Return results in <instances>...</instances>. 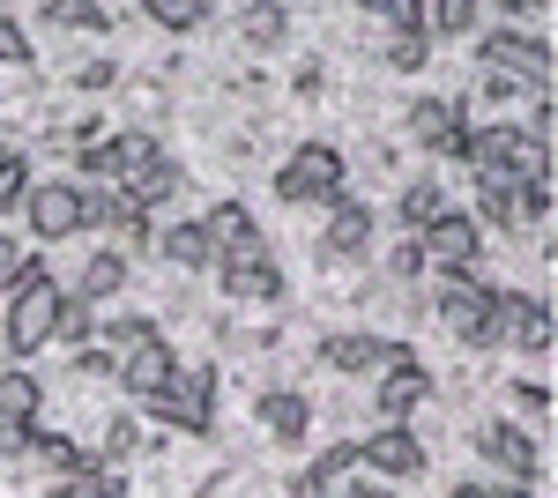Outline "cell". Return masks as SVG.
<instances>
[{"label":"cell","mask_w":558,"mask_h":498,"mask_svg":"<svg viewBox=\"0 0 558 498\" xmlns=\"http://www.w3.org/2000/svg\"><path fill=\"white\" fill-rule=\"evenodd\" d=\"M492 305H499V291H492L476 268H470V276H447L439 297H432V313H439L447 342H462V350H476V357L507 350V342H499V320H492Z\"/></svg>","instance_id":"obj_1"},{"label":"cell","mask_w":558,"mask_h":498,"mask_svg":"<svg viewBox=\"0 0 558 498\" xmlns=\"http://www.w3.org/2000/svg\"><path fill=\"white\" fill-rule=\"evenodd\" d=\"M60 305H68V283H52V268L38 260V268L8 291V328H0V350H8V357H38L45 342H52Z\"/></svg>","instance_id":"obj_2"},{"label":"cell","mask_w":558,"mask_h":498,"mask_svg":"<svg viewBox=\"0 0 558 498\" xmlns=\"http://www.w3.org/2000/svg\"><path fill=\"white\" fill-rule=\"evenodd\" d=\"M350 179V157L336 142H299L283 165H276V202L283 208H328Z\"/></svg>","instance_id":"obj_3"},{"label":"cell","mask_w":558,"mask_h":498,"mask_svg":"<svg viewBox=\"0 0 558 498\" xmlns=\"http://www.w3.org/2000/svg\"><path fill=\"white\" fill-rule=\"evenodd\" d=\"M142 410L157 416L165 432H186V439H209L216 432V365H179L165 394H149Z\"/></svg>","instance_id":"obj_4"},{"label":"cell","mask_w":558,"mask_h":498,"mask_svg":"<svg viewBox=\"0 0 558 498\" xmlns=\"http://www.w3.org/2000/svg\"><path fill=\"white\" fill-rule=\"evenodd\" d=\"M476 60H484L492 75L521 83L529 97H551V38H544V31H484Z\"/></svg>","instance_id":"obj_5"},{"label":"cell","mask_w":558,"mask_h":498,"mask_svg":"<svg viewBox=\"0 0 558 498\" xmlns=\"http://www.w3.org/2000/svg\"><path fill=\"white\" fill-rule=\"evenodd\" d=\"M551 223V179H507L476 194V231H544Z\"/></svg>","instance_id":"obj_6"},{"label":"cell","mask_w":558,"mask_h":498,"mask_svg":"<svg viewBox=\"0 0 558 498\" xmlns=\"http://www.w3.org/2000/svg\"><path fill=\"white\" fill-rule=\"evenodd\" d=\"M157 157V134H142V126H120V134H97L75 149V171H83V186H128L134 171Z\"/></svg>","instance_id":"obj_7"},{"label":"cell","mask_w":558,"mask_h":498,"mask_svg":"<svg viewBox=\"0 0 558 498\" xmlns=\"http://www.w3.org/2000/svg\"><path fill=\"white\" fill-rule=\"evenodd\" d=\"M373 231H380V216H373V202H357V194H336L328 202V223H320V268L336 276V268H350V260H365L373 253Z\"/></svg>","instance_id":"obj_8"},{"label":"cell","mask_w":558,"mask_h":498,"mask_svg":"<svg viewBox=\"0 0 558 498\" xmlns=\"http://www.w3.org/2000/svg\"><path fill=\"white\" fill-rule=\"evenodd\" d=\"M23 223H31L38 246H68V239H83V186H75V179H38L31 202H23Z\"/></svg>","instance_id":"obj_9"},{"label":"cell","mask_w":558,"mask_h":498,"mask_svg":"<svg viewBox=\"0 0 558 498\" xmlns=\"http://www.w3.org/2000/svg\"><path fill=\"white\" fill-rule=\"evenodd\" d=\"M425 439L410 432V424H373L365 439H357V469L365 476H380V484H410V476H425Z\"/></svg>","instance_id":"obj_10"},{"label":"cell","mask_w":558,"mask_h":498,"mask_svg":"<svg viewBox=\"0 0 558 498\" xmlns=\"http://www.w3.org/2000/svg\"><path fill=\"white\" fill-rule=\"evenodd\" d=\"M202 231H209V246H216V268H239V260H276V246H268V231H260V216L246 202H216L209 216H202Z\"/></svg>","instance_id":"obj_11"},{"label":"cell","mask_w":558,"mask_h":498,"mask_svg":"<svg viewBox=\"0 0 558 498\" xmlns=\"http://www.w3.org/2000/svg\"><path fill=\"white\" fill-rule=\"evenodd\" d=\"M395 335H380V328H328L320 335V365L328 373H343V379H380L387 365H395Z\"/></svg>","instance_id":"obj_12"},{"label":"cell","mask_w":558,"mask_h":498,"mask_svg":"<svg viewBox=\"0 0 558 498\" xmlns=\"http://www.w3.org/2000/svg\"><path fill=\"white\" fill-rule=\"evenodd\" d=\"M476 454L492 461L507 484H536V476H544V439H536V432H521L514 416H492V424L476 432Z\"/></svg>","instance_id":"obj_13"},{"label":"cell","mask_w":558,"mask_h":498,"mask_svg":"<svg viewBox=\"0 0 558 498\" xmlns=\"http://www.w3.org/2000/svg\"><path fill=\"white\" fill-rule=\"evenodd\" d=\"M425 394H432V373L417 365V350L402 342V350H395V365L373 379V416H380V424H410V416L425 410Z\"/></svg>","instance_id":"obj_14"},{"label":"cell","mask_w":558,"mask_h":498,"mask_svg":"<svg viewBox=\"0 0 558 498\" xmlns=\"http://www.w3.org/2000/svg\"><path fill=\"white\" fill-rule=\"evenodd\" d=\"M417 246H425V268H439V276H470L476 260H484V231H476L470 208H447Z\"/></svg>","instance_id":"obj_15"},{"label":"cell","mask_w":558,"mask_h":498,"mask_svg":"<svg viewBox=\"0 0 558 498\" xmlns=\"http://www.w3.org/2000/svg\"><path fill=\"white\" fill-rule=\"evenodd\" d=\"M492 320H499V342H514V350H529V357H544V350H551V297L499 291Z\"/></svg>","instance_id":"obj_16"},{"label":"cell","mask_w":558,"mask_h":498,"mask_svg":"<svg viewBox=\"0 0 558 498\" xmlns=\"http://www.w3.org/2000/svg\"><path fill=\"white\" fill-rule=\"evenodd\" d=\"M454 126H470V112H462V97H439V89H425V97H410V112H402V134H410V149H439Z\"/></svg>","instance_id":"obj_17"},{"label":"cell","mask_w":558,"mask_h":498,"mask_svg":"<svg viewBox=\"0 0 558 498\" xmlns=\"http://www.w3.org/2000/svg\"><path fill=\"white\" fill-rule=\"evenodd\" d=\"M172 373H179V350L165 342V335H157V342H142V350H128L112 379L128 387L134 402H149V394H165V387H172Z\"/></svg>","instance_id":"obj_18"},{"label":"cell","mask_w":558,"mask_h":498,"mask_svg":"<svg viewBox=\"0 0 558 498\" xmlns=\"http://www.w3.org/2000/svg\"><path fill=\"white\" fill-rule=\"evenodd\" d=\"M149 253H157L165 268H179V276H209V268H216V246H209V231H202V216L165 223V231L149 239Z\"/></svg>","instance_id":"obj_19"},{"label":"cell","mask_w":558,"mask_h":498,"mask_svg":"<svg viewBox=\"0 0 558 498\" xmlns=\"http://www.w3.org/2000/svg\"><path fill=\"white\" fill-rule=\"evenodd\" d=\"M254 416H260V432H268L276 447H305V432H313V402H305L299 387H268L254 402Z\"/></svg>","instance_id":"obj_20"},{"label":"cell","mask_w":558,"mask_h":498,"mask_svg":"<svg viewBox=\"0 0 558 498\" xmlns=\"http://www.w3.org/2000/svg\"><path fill=\"white\" fill-rule=\"evenodd\" d=\"M216 291L231 305H276L283 297V268L276 260H239V268H216Z\"/></svg>","instance_id":"obj_21"},{"label":"cell","mask_w":558,"mask_h":498,"mask_svg":"<svg viewBox=\"0 0 558 498\" xmlns=\"http://www.w3.org/2000/svg\"><path fill=\"white\" fill-rule=\"evenodd\" d=\"M447 208H454V202H447V186H439V179H410V186L395 194V231H402V239H425Z\"/></svg>","instance_id":"obj_22"},{"label":"cell","mask_w":558,"mask_h":498,"mask_svg":"<svg viewBox=\"0 0 558 498\" xmlns=\"http://www.w3.org/2000/svg\"><path fill=\"white\" fill-rule=\"evenodd\" d=\"M128 276H134V260L120 246H97L83 260V283H75V297H83V305H105V297H120L128 291Z\"/></svg>","instance_id":"obj_23"},{"label":"cell","mask_w":558,"mask_h":498,"mask_svg":"<svg viewBox=\"0 0 558 498\" xmlns=\"http://www.w3.org/2000/svg\"><path fill=\"white\" fill-rule=\"evenodd\" d=\"M38 416H45V387L8 365V373H0V424H8V432H38Z\"/></svg>","instance_id":"obj_24"},{"label":"cell","mask_w":558,"mask_h":498,"mask_svg":"<svg viewBox=\"0 0 558 498\" xmlns=\"http://www.w3.org/2000/svg\"><path fill=\"white\" fill-rule=\"evenodd\" d=\"M179 186H186V171H179V165H172V157H165V149H157V157H149V165L134 171L128 186H120V194H128V202H134V208H142V216H149V208H165V202H172Z\"/></svg>","instance_id":"obj_25"},{"label":"cell","mask_w":558,"mask_h":498,"mask_svg":"<svg viewBox=\"0 0 558 498\" xmlns=\"http://www.w3.org/2000/svg\"><path fill=\"white\" fill-rule=\"evenodd\" d=\"M142 23L165 31V38H194V31H209V23H216V8H209V0H142Z\"/></svg>","instance_id":"obj_26"},{"label":"cell","mask_w":558,"mask_h":498,"mask_svg":"<svg viewBox=\"0 0 558 498\" xmlns=\"http://www.w3.org/2000/svg\"><path fill=\"white\" fill-rule=\"evenodd\" d=\"M157 313H112V320H97V350H105V357H112V365H120V357H128V350H142V342H157Z\"/></svg>","instance_id":"obj_27"},{"label":"cell","mask_w":558,"mask_h":498,"mask_svg":"<svg viewBox=\"0 0 558 498\" xmlns=\"http://www.w3.org/2000/svg\"><path fill=\"white\" fill-rule=\"evenodd\" d=\"M31 461H45L60 484H68V476H83V469H97V461H89V447L75 439V432H31Z\"/></svg>","instance_id":"obj_28"},{"label":"cell","mask_w":558,"mask_h":498,"mask_svg":"<svg viewBox=\"0 0 558 498\" xmlns=\"http://www.w3.org/2000/svg\"><path fill=\"white\" fill-rule=\"evenodd\" d=\"M31 186H38V165H31V149H0V216H23Z\"/></svg>","instance_id":"obj_29"},{"label":"cell","mask_w":558,"mask_h":498,"mask_svg":"<svg viewBox=\"0 0 558 498\" xmlns=\"http://www.w3.org/2000/svg\"><path fill=\"white\" fill-rule=\"evenodd\" d=\"M239 23H246V45H254V52L291 45V8H268V0H260V8H246V15H239Z\"/></svg>","instance_id":"obj_30"},{"label":"cell","mask_w":558,"mask_h":498,"mask_svg":"<svg viewBox=\"0 0 558 498\" xmlns=\"http://www.w3.org/2000/svg\"><path fill=\"white\" fill-rule=\"evenodd\" d=\"M476 23H484L476 0H439V8H425V38H470Z\"/></svg>","instance_id":"obj_31"},{"label":"cell","mask_w":558,"mask_h":498,"mask_svg":"<svg viewBox=\"0 0 558 498\" xmlns=\"http://www.w3.org/2000/svg\"><path fill=\"white\" fill-rule=\"evenodd\" d=\"M134 454H142V424H134V416H112V424H105V447H89L97 469H120V461H134Z\"/></svg>","instance_id":"obj_32"},{"label":"cell","mask_w":558,"mask_h":498,"mask_svg":"<svg viewBox=\"0 0 558 498\" xmlns=\"http://www.w3.org/2000/svg\"><path fill=\"white\" fill-rule=\"evenodd\" d=\"M52 342H68V350H89V342H97V305H83V297L68 291L60 320H52Z\"/></svg>","instance_id":"obj_33"},{"label":"cell","mask_w":558,"mask_h":498,"mask_svg":"<svg viewBox=\"0 0 558 498\" xmlns=\"http://www.w3.org/2000/svg\"><path fill=\"white\" fill-rule=\"evenodd\" d=\"M31 60H38V38L23 31V15L0 8V68H31Z\"/></svg>","instance_id":"obj_34"},{"label":"cell","mask_w":558,"mask_h":498,"mask_svg":"<svg viewBox=\"0 0 558 498\" xmlns=\"http://www.w3.org/2000/svg\"><path fill=\"white\" fill-rule=\"evenodd\" d=\"M380 276L395 283V291H410V283L425 276V246H417V239H395V246H387V268H380Z\"/></svg>","instance_id":"obj_35"},{"label":"cell","mask_w":558,"mask_h":498,"mask_svg":"<svg viewBox=\"0 0 558 498\" xmlns=\"http://www.w3.org/2000/svg\"><path fill=\"white\" fill-rule=\"evenodd\" d=\"M31 268H38V253L23 246V239H15V231H0V291H15V283H23V276H31Z\"/></svg>","instance_id":"obj_36"},{"label":"cell","mask_w":558,"mask_h":498,"mask_svg":"<svg viewBox=\"0 0 558 498\" xmlns=\"http://www.w3.org/2000/svg\"><path fill=\"white\" fill-rule=\"evenodd\" d=\"M373 15H380L395 38H425V8H417V0H380Z\"/></svg>","instance_id":"obj_37"},{"label":"cell","mask_w":558,"mask_h":498,"mask_svg":"<svg viewBox=\"0 0 558 498\" xmlns=\"http://www.w3.org/2000/svg\"><path fill=\"white\" fill-rule=\"evenodd\" d=\"M313 476L336 491L343 476H357V447H320V454H313Z\"/></svg>","instance_id":"obj_38"},{"label":"cell","mask_w":558,"mask_h":498,"mask_svg":"<svg viewBox=\"0 0 558 498\" xmlns=\"http://www.w3.org/2000/svg\"><path fill=\"white\" fill-rule=\"evenodd\" d=\"M521 134H529V149H544V157H551V142H558V112H551V97H536V105H529V126H521Z\"/></svg>","instance_id":"obj_39"},{"label":"cell","mask_w":558,"mask_h":498,"mask_svg":"<svg viewBox=\"0 0 558 498\" xmlns=\"http://www.w3.org/2000/svg\"><path fill=\"white\" fill-rule=\"evenodd\" d=\"M425 60H432V38H387V68L395 75H417Z\"/></svg>","instance_id":"obj_40"},{"label":"cell","mask_w":558,"mask_h":498,"mask_svg":"<svg viewBox=\"0 0 558 498\" xmlns=\"http://www.w3.org/2000/svg\"><path fill=\"white\" fill-rule=\"evenodd\" d=\"M68 498H120V469H83V476H68Z\"/></svg>","instance_id":"obj_41"},{"label":"cell","mask_w":558,"mask_h":498,"mask_svg":"<svg viewBox=\"0 0 558 498\" xmlns=\"http://www.w3.org/2000/svg\"><path fill=\"white\" fill-rule=\"evenodd\" d=\"M476 97H484V105H521L529 89L507 83V75H492V68H476ZM529 105H536V97H529Z\"/></svg>","instance_id":"obj_42"},{"label":"cell","mask_w":558,"mask_h":498,"mask_svg":"<svg viewBox=\"0 0 558 498\" xmlns=\"http://www.w3.org/2000/svg\"><path fill=\"white\" fill-rule=\"evenodd\" d=\"M328 498H402L395 491V484H380V476H365V469H357V476H343V484H336V491Z\"/></svg>","instance_id":"obj_43"},{"label":"cell","mask_w":558,"mask_h":498,"mask_svg":"<svg viewBox=\"0 0 558 498\" xmlns=\"http://www.w3.org/2000/svg\"><path fill=\"white\" fill-rule=\"evenodd\" d=\"M514 410L544 416V410H551V379H514Z\"/></svg>","instance_id":"obj_44"},{"label":"cell","mask_w":558,"mask_h":498,"mask_svg":"<svg viewBox=\"0 0 558 498\" xmlns=\"http://www.w3.org/2000/svg\"><path fill=\"white\" fill-rule=\"evenodd\" d=\"M112 83H120V68H112V60H89L83 75H75V89H83V97H105Z\"/></svg>","instance_id":"obj_45"},{"label":"cell","mask_w":558,"mask_h":498,"mask_svg":"<svg viewBox=\"0 0 558 498\" xmlns=\"http://www.w3.org/2000/svg\"><path fill=\"white\" fill-rule=\"evenodd\" d=\"M291 89H299V97H320V89H328V68H320V60H299Z\"/></svg>","instance_id":"obj_46"},{"label":"cell","mask_w":558,"mask_h":498,"mask_svg":"<svg viewBox=\"0 0 558 498\" xmlns=\"http://www.w3.org/2000/svg\"><path fill=\"white\" fill-rule=\"evenodd\" d=\"M432 157H439V165H470V126H454V134L432 149Z\"/></svg>","instance_id":"obj_47"},{"label":"cell","mask_w":558,"mask_h":498,"mask_svg":"<svg viewBox=\"0 0 558 498\" xmlns=\"http://www.w3.org/2000/svg\"><path fill=\"white\" fill-rule=\"evenodd\" d=\"M291 498H328V484H320L313 469H299V476H291Z\"/></svg>","instance_id":"obj_48"},{"label":"cell","mask_w":558,"mask_h":498,"mask_svg":"<svg viewBox=\"0 0 558 498\" xmlns=\"http://www.w3.org/2000/svg\"><path fill=\"white\" fill-rule=\"evenodd\" d=\"M484 498H544L536 484H484Z\"/></svg>","instance_id":"obj_49"},{"label":"cell","mask_w":558,"mask_h":498,"mask_svg":"<svg viewBox=\"0 0 558 498\" xmlns=\"http://www.w3.org/2000/svg\"><path fill=\"white\" fill-rule=\"evenodd\" d=\"M447 498H484V484H454V491H447Z\"/></svg>","instance_id":"obj_50"},{"label":"cell","mask_w":558,"mask_h":498,"mask_svg":"<svg viewBox=\"0 0 558 498\" xmlns=\"http://www.w3.org/2000/svg\"><path fill=\"white\" fill-rule=\"evenodd\" d=\"M38 498H68V484H52V491H38Z\"/></svg>","instance_id":"obj_51"}]
</instances>
